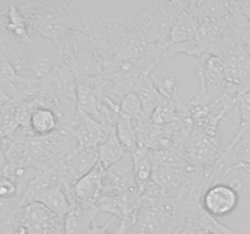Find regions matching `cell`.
Here are the masks:
<instances>
[{"instance_id":"obj_1","label":"cell","mask_w":250,"mask_h":234,"mask_svg":"<svg viewBox=\"0 0 250 234\" xmlns=\"http://www.w3.org/2000/svg\"><path fill=\"white\" fill-rule=\"evenodd\" d=\"M26 19L29 34L48 38L60 45L73 31H83V15L78 5L66 0L15 1Z\"/></svg>"},{"instance_id":"obj_25","label":"cell","mask_w":250,"mask_h":234,"mask_svg":"<svg viewBox=\"0 0 250 234\" xmlns=\"http://www.w3.org/2000/svg\"><path fill=\"white\" fill-rule=\"evenodd\" d=\"M116 219V217H112L111 219H109L106 224L104 226H99L97 221H94L90 226L89 231H88L87 234H126L127 233V223L125 221L120 222V226L117 227L115 231L112 232H107L109 227L114 223V221Z\"/></svg>"},{"instance_id":"obj_14","label":"cell","mask_w":250,"mask_h":234,"mask_svg":"<svg viewBox=\"0 0 250 234\" xmlns=\"http://www.w3.org/2000/svg\"><path fill=\"white\" fill-rule=\"evenodd\" d=\"M98 165V148H80L65 161L68 173L76 183Z\"/></svg>"},{"instance_id":"obj_18","label":"cell","mask_w":250,"mask_h":234,"mask_svg":"<svg viewBox=\"0 0 250 234\" xmlns=\"http://www.w3.org/2000/svg\"><path fill=\"white\" fill-rule=\"evenodd\" d=\"M126 153L128 151H126L117 138L116 131L112 129L109 134V138L98 148V165L106 170L110 166L119 162Z\"/></svg>"},{"instance_id":"obj_9","label":"cell","mask_w":250,"mask_h":234,"mask_svg":"<svg viewBox=\"0 0 250 234\" xmlns=\"http://www.w3.org/2000/svg\"><path fill=\"white\" fill-rule=\"evenodd\" d=\"M136 185V176H134L133 160H132L131 153L125 154V156L119 162L110 166L104 171L103 195L115 196L126 190L132 189Z\"/></svg>"},{"instance_id":"obj_11","label":"cell","mask_w":250,"mask_h":234,"mask_svg":"<svg viewBox=\"0 0 250 234\" xmlns=\"http://www.w3.org/2000/svg\"><path fill=\"white\" fill-rule=\"evenodd\" d=\"M192 172L190 167L153 165L151 182L160 188L164 196H176L189 185Z\"/></svg>"},{"instance_id":"obj_10","label":"cell","mask_w":250,"mask_h":234,"mask_svg":"<svg viewBox=\"0 0 250 234\" xmlns=\"http://www.w3.org/2000/svg\"><path fill=\"white\" fill-rule=\"evenodd\" d=\"M104 168L95 166L88 175L81 178L73 189L67 194L71 206H95L103 195V175Z\"/></svg>"},{"instance_id":"obj_8","label":"cell","mask_w":250,"mask_h":234,"mask_svg":"<svg viewBox=\"0 0 250 234\" xmlns=\"http://www.w3.org/2000/svg\"><path fill=\"white\" fill-rule=\"evenodd\" d=\"M143 195L144 193H142L136 185L132 189L126 190L115 196L102 195L95 207L99 212L111 214L116 218L129 223L137 216L141 209Z\"/></svg>"},{"instance_id":"obj_7","label":"cell","mask_w":250,"mask_h":234,"mask_svg":"<svg viewBox=\"0 0 250 234\" xmlns=\"http://www.w3.org/2000/svg\"><path fill=\"white\" fill-rule=\"evenodd\" d=\"M22 227L28 234H65V217L41 202L22 207Z\"/></svg>"},{"instance_id":"obj_24","label":"cell","mask_w":250,"mask_h":234,"mask_svg":"<svg viewBox=\"0 0 250 234\" xmlns=\"http://www.w3.org/2000/svg\"><path fill=\"white\" fill-rule=\"evenodd\" d=\"M7 9H9V1H6V7L0 11V54L2 55L17 39L10 33L9 27H7Z\"/></svg>"},{"instance_id":"obj_19","label":"cell","mask_w":250,"mask_h":234,"mask_svg":"<svg viewBox=\"0 0 250 234\" xmlns=\"http://www.w3.org/2000/svg\"><path fill=\"white\" fill-rule=\"evenodd\" d=\"M59 127V117L55 112L46 107H38L31 118L32 133L38 136H45L55 132Z\"/></svg>"},{"instance_id":"obj_27","label":"cell","mask_w":250,"mask_h":234,"mask_svg":"<svg viewBox=\"0 0 250 234\" xmlns=\"http://www.w3.org/2000/svg\"><path fill=\"white\" fill-rule=\"evenodd\" d=\"M6 158H5L4 150H2L1 145H0V178H2L5 176V172H6Z\"/></svg>"},{"instance_id":"obj_29","label":"cell","mask_w":250,"mask_h":234,"mask_svg":"<svg viewBox=\"0 0 250 234\" xmlns=\"http://www.w3.org/2000/svg\"><path fill=\"white\" fill-rule=\"evenodd\" d=\"M11 101V98L6 94L2 89H0V107H2L4 105H6L7 102Z\"/></svg>"},{"instance_id":"obj_4","label":"cell","mask_w":250,"mask_h":234,"mask_svg":"<svg viewBox=\"0 0 250 234\" xmlns=\"http://www.w3.org/2000/svg\"><path fill=\"white\" fill-rule=\"evenodd\" d=\"M198 75L200 78V90L197 97L189 102L194 106H220L229 98H241L238 89L227 77L226 67L220 56L204 54L197 58Z\"/></svg>"},{"instance_id":"obj_3","label":"cell","mask_w":250,"mask_h":234,"mask_svg":"<svg viewBox=\"0 0 250 234\" xmlns=\"http://www.w3.org/2000/svg\"><path fill=\"white\" fill-rule=\"evenodd\" d=\"M4 55L20 75L37 82L45 79L62 63L58 44L38 34H32L28 39H16Z\"/></svg>"},{"instance_id":"obj_23","label":"cell","mask_w":250,"mask_h":234,"mask_svg":"<svg viewBox=\"0 0 250 234\" xmlns=\"http://www.w3.org/2000/svg\"><path fill=\"white\" fill-rule=\"evenodd\" d=\"M238 109L239 117H241V123H239L238 131H237L236 136L233 138H238L247 129L250 128V92L246 93V94L239 98Z\"/></svg>"},{"instance_id":"obj_20","label":"cell","mask_w":250,"mask_h":234,"mask_svg":"<svg viewBox=\"0 0 250 234\" xmlns=\"http://www.w3.org/2000/svg\"><path fill=\"white\" fill-rule=\"evenodd\" d=\"M115 131H116L117 138L121 141V144L126 149V151L133 153L138 148L139 143L138 136H137L136 126H134V121L131 117L126 116V115H124L121 112L119 118H117Z\"/></svg>"},{"instance_id":"obj_16","label":"cell","mask_w":250,"mask_h":234,"mask_svg":"<svg viewBox=\"0 0 250 234\" xmlns=\"http://www.w3.org/2000/svg\"><path fill=\"white\" fill-rule=\"evenodd\" d=\"M200 26H202V23H200L199 20L194 15L188 12L187 10V12L183 14L171 28L167 37L168 45L195 40L198 33H199Z\"/></svg>"},{"instance_id":"obj_12","label":"cell","mask_w":250,"mask_h":234,"mask_svg":"<svg viewBox=\"0 0 250 234\" xmlns=\"http://www.w3.org/2000/svg\"><path fill=\"white\" fill-rule=\"evenodd\" d=\"M239 202V194L229 184L211 185L202 197V205L211 216H227L236 210Z\"/></svg>"},{"instance_id":"obj_30","label":"cell","mask_w":250,"mask_h":234,"mask_svg":"<svg viewBox=\"0 0 250 234\" xmlns=\"http://www.w3.org/2000/svg\"><path fill=\"white\" fill-rule=\"evenodd\" d=\"M6 7V1H0V11L4 10Z\"/></svg>"},{"instance_id":"obj_6","label":"cell","mask_w":250,"mask_h":234,"mask_svg":"<svg viewBox=\"0 0 250 234\" xmlns=\"http://www.w3.org/2000/svg\"><path fill=\"white\" fill-rule=\"evenodd\" d=\"M78 143L70 129L58 128L45 136H32L28 143L26 167L38 172L50 170L65 162L77 149Z\"/></svg>"},{"instance_id":"obj_5","label":"cell","mask_w":250,"mask_h":234,"mask_svg":"<svg viewBox=\"0 0 250 234\" xmlns=\"http://www.w3.org/2000/svg\"><path fill=\"white\" fill-rule=\"evenodd\" d=\"M62 62L70 67L76 82L100 79L105 76L104 63L92 39L83 31H73L59 45Z\"/></svg>"},{"instance_id":"obj_26","label":"cell","mask_w":250,"mask_h":234,"mask_svg":"<svg viewBox=\"0 0 250 234\" xmlns=\"http://www.w3.org/2000/svg\"><path fill=\"white\" fill-rule=\"evenodd\" d=\"M181 234H212V233H209V232L204 231V229L202 228H198V227L190 226V224H186L183 231L181 232Z\"/></svg>"},{"instance_id":"obj_13","label":"cell","mask_w":250,"mask_h":234,"mask_svg":"<svg viewBox=\"0 0 250 234\" xmlns=\"http://www.w3.org/2000/svg\"><path fill=\"white\" fill-rule=\"evenodd\" d=\"M112 129L107 128L100 122L95 121L93 117L78 110L77 119L72 132L80 148H99L109 138Z\"/></svg>"},{"instance_id":"obj_17","label":"cell","mask_w":250,"mask_h":234,"mask_svg":"<svg viewBox=\"0 0 250 234\" xmlns=\"http://www.w3.org/2000/svg\"><path fill=\"white\" fill-rule=\"evenodd\" d=\"M132 154L133 160L134 176H136V183L138 189L142 193L146 192V187L151 180V173H153V163H151L149 150L146 146L138 145V148Z\"/></svg>"},{"instance_id":"obj_2","label":"cell","mask_w":250,"mask_h":234,"mask_svg":"<svg viewBox=\"0 0 250 234\" xmlns=\"http://www.w3.org/2000/svg\"><path fill=\"white\" fill-rule=\"evenodd\" d=\"M238 105V100L226 99L217 112L212 111L205 118L193 122V128L185 148V158L193 170L207 171L215 165L222 156V146L219 124L227 112Z\"/></svg>"},{"instance_id":"obj_15","label":"cell","mask_w":250,"mask_h":234,"mask_svg":"<svg viewBox=\"0 0 250 234\" xmlns=\"http://www.w3.org/2000/svg\"><path fill=\"white\" fill-rule=\"evenodd\" d=\"M98 214L95 206H73L65 217V234H87Z\"/></svg>"},{"instance_id":"obj_28","label":"cell","mask_w":250,"mask_h":234,"mask_svg":"<svg viewBox=\"0 0 250 234\" xmlns=\"http://www.w3.org/2000/svg\"><path fill=\"white\" fill-rule=\"evenodd\" d=\"M242 12H243L244 17H246L247 22H248L250 27V1H241Z\"/></svg>"},{"instance_id":"obj_22","label":"cell","mask_w":250,"mask_h":234,"mask_svg":"<svg viewBox=\"0 0 250 234\" xmlns=\"http://www.w3.org/2000/svg\"><path fill=\"white\" fill-rule=\"evenodd\" d=\"M120 110L124 115L131 117L133 121H138L144 116L143 106L138 93H129L125 95L120 101Z\"/></svg>"},{"instance_id":"obj_21","label":"cell","mask_w":250,"mask_h":234,"mask_svg":"<svg viewBox=\"0 0 250 234\" xmlns=\"http://www.w3.org/2000/svg\"><path fill=\"white\" fill-rule=\"evenodd\" d=\"M138 95L141 98L144 116L150 118L156 105H158L159 99H160V93H159L158 88L154 83L153 76H149L143 80L138 90Z\"/></svg>"}]
</instances>
